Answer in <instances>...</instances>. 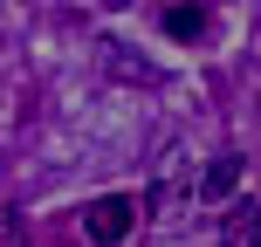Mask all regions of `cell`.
Here are the masks:
<instances>
[{
  "instance_id": "1",
  "label": "cell",
  "mask_w": 261,
  "mask_h": 247,
  "mask_svg": "<svg viewBox=\"0 0 261 247\" xmlns=\"http://www.w3.org/2000/svg\"><path fill=\"white\" fill-rule=\"evenodd\" d=\"M83 227H90V240H103V247H117L130 227H138V199H124V193H110V199H96L90 213H83Z\"/></svg>"
},
{
  "instance_id": "2",
  "label": "cell",
  "mask_w": 261,
  "mask_h": 247,
  "mask_svg": "<svg viewBox=\"0 0 261 247\" xmlns=\"http://www.w3.org/2000/svg\"><path fill=\"white\" fill-rule=\"evenodd\" d=\"M220 247H261V213L248 206V199H227V213H220Z\"/></svg>"
},
{
  "instance_id": "3",
  "label": "cell",
  "mask_w": 261,
  "mask_h": 247,
  "mask_svg": "<svg viewBox=\"0 0 261 247\" xmlns=\"http://www.w3.org/2000/svg\"><path fill=\"white\" fill-rule=\"evenodd\" d=\"M234 185H241V158H213L199 172V199H234Z\"/></svg>"
},
{
  "instance_id": "4",
  "label": "cell",
  "mask_w": 261,
  "mask_h": 247,
  "mask_svg": "<svg viewBox=\"0 0 261 247\" xmlns=\"http://www.w3.org/2000/svg\"><path fill=\"white\" fill-rule=\"evenodd\" d=\"M165 35L172 41H199V35H206V14H199V7H165Z\"/></svg>"
},
{
  "instance_id": "5",
  "label": "cell",
  "mask_w": 261,
  "mask_h": 247,
  "mask_svg": "<svg viewBox=\"0 0 261 247\" xmlns=\"http://www.w3.org/2000/svg\"><path fill=\"white\" fill-rule=\"evenodd\" d=\"M0 247H14V206L0 213Z\"/></svg>"
}]
</instances>
